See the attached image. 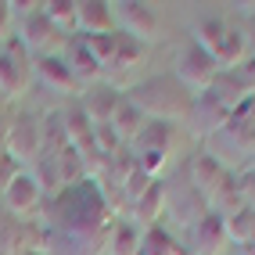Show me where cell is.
<instances>
[{
    "label": "cell",
    "instance_id": "obj_1",
    "mask_svg": "<svg viewBox=\"0 0 255 255\" xmlns=\"http://www.w3.org/2000/svg\"><path fill=\"white\" fill-rule=\"evenodd\" d=\"M115 223H119V212L112 209L101 183L83 180L76 187H65L54 198L47 252L50 255H97Z\"/></svg>",
    "mask_w": 255,
    "mask_h": 255
},
{
    "label": "cell",
    "instance_id": "obj_2",
    "mask_svg": "<svg viewBox=\"0 0 255 255\" xmlns=\"http://www.w3.org/2000/svg\"><path fill=\"white\" fill-rule=\"evenodd\" d=\"M126 101L133 108H140L147 123H165L173 126L180 119L191 115L194 105V94L183 87L176 76H155V79H144L137 87L126 90Z\"/></svg>",
    "mask_w": 255,
    "mask_h": 255
},
{
    "label": "cell",
    "instance_id": "obj_3",
    "mask_svg": "<svg viewBox=\"0 0 255 255\" xmlns=\"http://www.w3.org/2000/svg\"><path fill=\"white\" fill-rule=\"evenodd\" d=\"M191 40L219 65V72H234L237 65L248 58V36L241 29L227 25L223 18H201L194 25V36Z\"/></svg>",
    "mask_w": 255,
    "mask_h": 255
},
{
    "label": "cell",
    "instance_id": "obj_4",
    "mask_svg": "<svg viewBox=\"0 0 255 255\" xmlns=\"http://www.w3.org/2000/svg\"><path fill=\"white\" fill-rule=\"evenodd\" d=\"M0 147H4L18 165L40 162V155H43V129H40V119L29 115V112H18V115L7 123Z\"/></svg>",
    "mask_w": 255,
    "mask_h": 255
},
{
    "label": "cell",
    "instance_id": "obj_5",
    "mask_svg": "<svg viewBox=\"0 0 255 255\" xmlns=\"http://www.w3.org/2000/svg\"><path fill=\"white\" fill-rule=\"evenodd\" d=\"M129 151H133V158H137V165L144 169V173H147L151 180H158V173L165 169L169 155H173V126H165V123H147V129L133 140Z\"/></svg>",
    "mask_w": 255,
    "mask_h": 255
},
{
    "label": "cell",
    "instance_id": "obj_6",
    "mask_svg": "<svg viewBox=\"0 0 255 255\" xmlns=\"http://www.w3.org/2000/svg\"><path fill=\"white\" fill-rule=\"evenodd\" d=\"M22 50L36 61V58H54V54H61L65 50V43H69V36L50 22V18H43V11H32V14H25L22 18Z\"/></svg>",
    "mask_w": 255,
    "mask_h": 255
},
{
    "label": "cell",
    "instance_id": "obj_7",
    "mask_svg": "<svg viewBox=\"0 0 255 255\" xmlns=\"http://www.w3.org/2000/svg\"><path fill=\"white\" fill-rule=\"evenodd\" d=\"M230 248V234H227V219L219 212L198 216L183 237V252L187 255H227Z\"/></svg>",
    "mask_w": 255,
    "mask_h": 255
},
{
    "label": "cell",
    "instance_id": "obj_8",
    "mask_svg": "<svg viewBox=\"0 0 255 255\" xmlns=\"http://www.w3.org/2000/svg\"><path fill=\"white\" fill-rule=\"evenodd\" d=\"M173 76L183 83V87L187 90H191L194 97L198 94H205L209 87H212V83H216V76H219V65L205 54V50H201L194 40L191 43H187L183 50H180V54H176V69H173Z\"/></svg>",
    "mask_w": 255,
    "mask_h": 255
},
{
    "label": "cell",
    "instance_id": "obj_9",
    "mask_svg": "<svg viewBox=\"0 0 255 255\" xmlns=\"http://www.w3.org/2000/svg\"><path fill=\"white\" fill-rule=\"evenodd\" d=\"M112 14H115V32L137 40V43H151L158 40V11L151 4H140V0H129V4H112Z\"/></svg>",
    "mask_w": 255,
    "mask_h": 255
},
{
    "label": "cell",
    "instance_id": "obj_10",
    "mask_svg": "<svg viewBox=\"0 0 255 255\" xmlns=\"http://www.w3.org/2000/svg\"><path fill=\"white\" fill-rule=\"evenodd\" d=\"M29 83H32V58L22 50V43H7L0 50V97L18 101L25 97Z\"/></svg>",
    "mask_w": 255,
    "mask_h": 255
},
{
    "label": "cell",
    "instance_id": "obj_11",
    "mask_svg": "<svg viewBox=\"0 0 255 255\" xmlns=\"http://www.w3.org/2000/svg\"><path fill=\"white\" fill-rule=\"evenodd\" d=\"M0 201H4V212L14 216L18 223H25V219H32L40 212L43 205V191H40V183L32 180V173H18L11 180V187L4 194H0Z\"/></svg>",
    "mask_w": 255,
    "mask_h": 255
},
{
    "label": "cell",
    "instance_id": "obj_12",
    "mask_svg": "<svg viewBox=\"0 0 255 255\" xmlns=\"http://www.w3.org/2000/svg\"><path fill=\"white\" fill-rule=\"evenodd\" d=\"M76 105L83 108V115H87L94 126H112L115 108L123 105V90L112 87V83H97V87H87L79 94Z\"/></svg>",
    "mask_w": 255,
    "mask_h": 255
},
{
    "label": "cell",
    "instance_id": "obj_13",
    "mask_svg": "<svg viewBox=\"0 0 255 255\" xmlns=\"http://www.w3.org/2000/svg\"><path fill=\"white\" fill-rule=\"evenodd\" d=\"M165 209H169V183L165 180H155L129 205V223L137 227V230H151V227H158V219L165 216Z\"/></svg>",
    "mask_w": 255,
    "mask_h": 255
},
{
    "label": "cell",
    "instance_id": "obj_14",
    "mask_svg": "<svg viewBox=\"0 0 255 255\" xmlns=\"http://www.w3.org/2000/svg\"><path fill=\"white\" fill-rule=\"evenodd\" d=\"M230 108L223 105V101H216L212 94H198L194 97V105H191V123H194V129L201 133V137H216L219 129H223L227 123H230Z\"/></svg>",
    "mask_w": 255,
    "mask_h": 255
},
{
    "label": "cell",
    "instance_id": "obj_15",
    "mask_svg": "<svg viewBox=\"0 0 255 255\" xmlns=\"http://www.w3.org/2000/svg\"><path fill=\"white\" fill-rule=\"evenodd\" d=\"M61 58H65V65H69V72H72V79L79 83V87H97L101 76H105V69L94 61V54L83 47L79 36H69V43H65V50H61Z\"/></svg>",
    "mask_w": 255,
    "mask_h": 255
},
{
    "label": "cell",
    "instance_id": "obj_16",
    "mask_svg": "<svg viewBox=\"0 0 255 255\" xmlns=\"http://www.w3.org/2000/svg\"><path fill=\"white\" fill-rule=\"evenodd\" d=\"M32 76H36L50 94H76V90H79V83L72 79V72H69V65H65L61 54H54V58H36V61H32Z\"/></svg>",
    "mask_w": 255,
    "mask_h": 255
},
{
    "label": "cell",
    "instance_id": "obj_17",
    "mask_svg": "<svg viewBox=\"0 0 255 255\" xmlns=\"http://www.w3.org/2000/svg\"><path fill=\"white\" fill-rule=\"evenodd\" d=\"M115 32V14L108 0H79V36Z\"/></svg>",
    "mask_w": 255,
    "mask_h": 255
},
{
    "label": "cell",
    "instance_id": "obj_18",
    "mask_svg": "<svg viewBox=\"0 0 255 255\" xmlns=\"http://www.w3.org/2000/svg\"><path fill=\"white\" fill-rule=\"evenodd\" d=\"M144 129H147L144 112H140V108H133L129 101L123 97V105H119L115 115H112V133L119 137V144H123V147H133V140H137Z\"/></svg>",
    "mask_w": 255,
    "mask_h": 255
},
{
    "label": "cell",
    "instance_id": "obj_19",
    "mask_svg": "<svg viewBox=\"0 0 255 255\" xmlns=\"http://www.w3.org/2000/svg\"><path fill=\"white\" fill-rule=\"evenodd\" d=\"M40 11L65 36H79V0H40Z\"/></svg>",
    "mask_w": 255,
    "mask_h": 255
},
{
    "label": "cell",
    "instance_id": "obj_20",
    "mask_svg": "<svg viewBox=\"0 0 255 255\" xmlns=\"http://www.w3.org/2000/svg\"><path fill=\"white\" fill-rule=\"evenodd\" d=\"M61 123H65V137H69V144H72L76 151L94 147V123H90L87 115H83L79 105L65 108V112H61Z\"/></svg>",
    "mask_w": 255,
    "mask_h": 255
},
{
    "label": "cell",
    "instance_id": "obj_21",
    "mask_svg": "<svg viewBox=\"0 0 255 255\" xmlns=\"http://www.w3.org/2000/svg\"><path fill=\"white\" fill-rule=\"evenodd\" d=\"M140 237L144 230H137L129 219H119L105 241V255H140Z\"/></svg>",
    "mask_w": 255,
    "mask_h": 255
},
{
    "label": "cell",
    "instance_id": "obj_22",
    "mask_svg": "<svg viewBox=\"0 0 255 255\" xmlns=\"http://www.w3.org/2000/svg\"><path fill=\"white\" fill-rule=\"evenodd\" d=\"M29 252V227L0 209V255H22Z\"/></svg>",
    "mask_w": 255,
    "mask_h": 255
},
{
    "label": "cell",
    "instance_id": "obj_23",
    "mask_svg": "<svg viewBox=\"0 0 255 255\" xmlns=\"http://www.w3.org/2000/svg\"><path fill=\"white\" fill-rule=\"evenodd\" d=\"M227 219V234H230V245H241V248H255V209L241 205L237 212L223 216Z\"/></svg>",
    "mask_w": 255,
    "mask_h": 255
},
{
    "label": "cell",
    "instance_id": "obj_24",
    "mask_svg": "<svg viewBox=\"0 0 255 255\" xmlns=\"http://www.w3.org/2000/svg\"><path fill=\"white\" fill-rule=\"evenodd\" d=\"M140 255H187V252H183V241H180V237H173V234L158 223V227L144 230V237H140Z\"/></svg>",
    "mask_w": 255,
    "mask_h": 255
},
{
    "label": "cell",
    "instance_id": "obj_25",
    "mask_svg": "<svg viewBox=\"0 0 255 255\" xmlns=\"http://www.w3.org/2000/svg\"><path fill=\"white\" fill-rule=\"evenodd\" d=\"M54 165H58V176H61L65 187H76V183L87 180V165H83V155H79L72 144H65L58 155H54Z\"/></svg>",
    "mask_w": 255,
    "mask_h": 255
},
{
    "label": "cell",
    "instance_id": "obj_26",
    "mask_svg": "<svg viewBox=\"0 0 255 255\" xmlns=\"http://www.w3.org/2000/svg\"><path fill=\"white\" fill-rule=\"evenodd\" d=\"M79 40L94 54V61L108 72L112 61H115V50H119V32H97V36H79Z\"/></svg>",
    "mask_w": 255,
    "mask_h": 255
},
{
    "label": "cell",
    "instance_id": "obj_27",
    "mask_svg": "<svg viewBox=\"0 0 255 255\" xmlns=\"http://www.w3.org/2000/svg\"><path fill=\"white\" fill-rule=\"evenodd\" d=\"M140 61H144V43H137V40H129V36H123V32H119V50H115V61H112L108 72L140 69Z\"/></svg>",
    "mask_w": 255,
    "mask_h": 255
},
{
    "label": "cell",
    "instance_id": "obj_28",
    "mask_svg": "<svg viewBox=\"0 0 255 255\" xmlns=\"http://www.w3.org/2000/svg\"><path fill=\"white\" fill-rule=\"evenodd\" d=\"M32 180L40 183L43 198H50V201H54V198L65 191V183H61V176H58V165H54V155H43V158H40V165H36V173H32Z\"/></svg>",
    "mask_w": 255,
    "mask_h": 255
},
{
    "label": "cell",
    "instance_id": "obj_29",
    "mask_svg": "<svg viewBox=\"0 0 255 255\" xmlns=\"http://www.w3.org/2000/svg\"><path fill=\"white\" fill-rule=\"evenodd\" d=\"M40 129H43V155H58V151L69 144V137H65V123H61V112H50L43 123H40Z\"/></svg>",
    "mask_w": 255,
    "mask_h": 255
},
{
    "label": "cell",
    "instance_id": "obj_30",
    "mask_svg": "<svg viewBox=\"0 0 255 255\" xmlns=\"http://www.w3.org/2000/svg\"><path fill=\"white\" fill-rule=\"evenodd\" d=\"M234 76H237V83L245 87V94H248V101L255 97V54H248L241 65L234 69Z\"/></svg>",
    "mask_w": 255,
    "mask_h": 255
},
{
    "label": "cell",
    "instance_id": "obj_31",
    "mask_svg": "<svg viewBox=\"0 0 255 255\" xmlns=\"http://www.w3.org/2000/svg\"><path fill=\"white\" fill-rule=\"evenodd\" d=\"M18 173H22V169H18V162H14V158L7 155V151L0 147V194H4L7 187H11V180L18 176Z\"/></svg>",
    "mask_w": 255,
    "mask_h": 255
},
{
    "label": "cell",
    "instance_id": "obj_32",
    "mask_svg": "<svg viewBox=\"0 0 255 255\" xmlns=\"http://www.w3.org/2000/svg\"><path fill=\"white\" fill-rule=\"evenodd\" d=\"M11 25H14V14H11V4L0 0V43L11 36Z\"/></svg>",
    "mask_w": 255,
    "mask_h": 255
},
{
    "label": "cell",
    "instance_id": "obj_33",
    "mask_svg": "<svg viewBox=\"0 0 255 255\" xmlns=\"http://www.w3.org/2000/svg\"><path fill=\"white\" fill-rule=\"evenodd\" d=\"M248 54H255V36H248Z\"/></svg>",
    "mask_w": 255,
    "mask_h": 255
},
{
    "label": "cell",
    "instance_id": "obj_34",
    "mask_svg": "<svg viewBox=\"0 0 255 255\" xmlns=\"http://www.w3.org/2000/svg\"><path fill=\"white\" fill-rule=\"evenodd\" d=\"M252 173H255V151H252Z\"/></svg>",
    "mask_w": 255,
    "mask_h": 255
},
{
    "label": "cell",
    "instance_id": "obj_35",
    "mask_svg": "<svg viewBox=\"0 0 255 255\" xmlns=\"http://www.w3.org/2000/svg\"><path fill=\"white\" fill-rule=\"evenodd\" d=\"M22 255H43V252H22Z\"/></svg>",
    "mask_w": 255,
    "mask_h": 255
},
{
    "label": "cell",
    "instance_id": "obj_36",
    "mask_svg": "<svg viewBox=\"0 0 255 255\" xmlns=\"http://www.w3.org/2000/svg\"><path fill=\"white\" fill-rule=\"evenodd\" d=\"M0 108H4V97H0Z\"/></svg>",
    "mask_w": 255,
    "mask_h": 255
},
{
    "label": "cell",
    "instance_id": "obj_37",
    "mask_svg": "<svg viewBox=\"0 0 255 255\" xmlns=\"http://www.w3.org/2000/svg\"><path fill=\"white\" fill-rule=\"evenodd\" d=\"M248 255H255V248H252V252H248Z\"/></svg>",
    "mask_w": 255,
    "mask_h": 255
},
{
    "label": "cell",
    "instance_id": "obj_38",
    "mask_svg": "<svg viewBox=\"0 0 255 255\" xmlns=\"http://www.w3.org/2000/svg\"><path fill=\"white\" fill-rule=\"evenodd\" d=\"M252 7H255V4H252Z\"/></svg>",
    "mask_w": 255,
    "mask_h": 255
}]
</instances>
